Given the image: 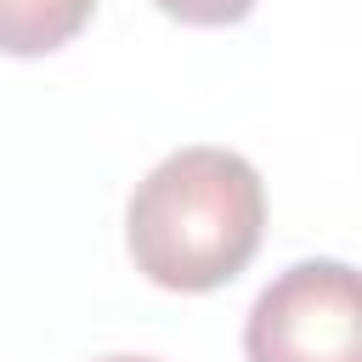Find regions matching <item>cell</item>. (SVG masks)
Returning <instances> with one entry per match:
<instances>
[{
  "mask_svg": "<svg viewBox=\"0 0 362 362\" xmlns=\"http://www.w3.org/2000/svg\"><path fill=\"white\" fill-rule=\"evenodd\" d=\"M249 362H362L356 272L345 260H300L277 272L243 322Z\"/></svg>",
  "mask_w": 362,
  "mask_h": 362,
  "instance_id": "obj_2",
  "label": "cell"
},
{
  "mask_svg": "<svg viewBox=\"0 0 362 362\" xmlns=\"http://www.w3.org/2000/svg\"><path fill=\"white\" fill-rule=\"evenodd\" d=\"M96 0H0V51L6 57H45L68 45L90 23Z\"/></svg>",
  "mask_w": 362,
  "mask_h": 362,
  "instance_id": "obj_3",
  "label": "cell"
},
{
  "mask_svg": "<svg viewBox=\"0 0 362 362\" xmlns=\"http://www.w3.org/2000/svg\"><path fill=\"white\" fill-rule=\"evenodd\" d=\"M96 362H158V356H130V351H119V356H96Z\"/></svg>",
  "mask_w": 362,
  "mask_h": 362,
  "instance_id": "obj_5",
  "label": "cell"
},
{
  "mask_svg": "<svg viewBox=\"0 0 362 362\" xmlns=\"http://www.w3.org/2000/svg\"><path fill=\"white\" fill-rule=\"evenodd\" d=\"M266 232L260 170L232 147H181L158 158L124 209V243L147 283L204 294L232 283Z\"/></svg>",
  "mask_w": 362,
  "mask_h": 362,
  "instance_id": "obj_1",
  "label": "cell"
},
{
  "mask_svg": "<svg viewBox=\"0 0 362 362\" xmlns=\"http://www.w3.org/2000/svg\"><path fill=\"white\" fill-rule=\"evenodd\" d=\"M170 17L181 23H204V28H221V23H238L255 11V0H158Z\"/></svg>",
  "mask_w": 362,
  "mask_h": 362,
  "instance_id": "obj_4",
  "label": "cell"
}]
</instances>
